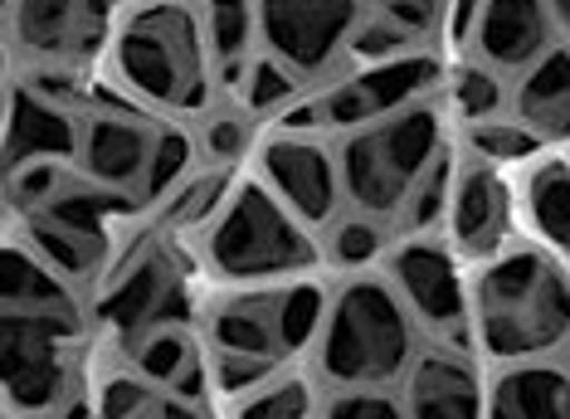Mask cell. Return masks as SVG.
<instances>
[{
    "label": "cell",
    "instance_id": "cell-18",
    "mask_svg": "<svg viewBox=\"0 0 570 419\" xmlns=\"http://www.w3.org/2000/svg\"><path fill=\"white\" fill-rule=\"evenodd\" d=\"M151 133H157V127H151L147 117L98 108L94 117H83L79 162H73V166L83 172L88 186L118 191V195H132V201H137L141 172H147V152H151Z\"/></svg>",
    "mask_w": 570,
    "mask_h": 419
},
{
    "label": "cell",
    "instance_id": "cell-29",
    "mask_svg": "<svg viewBox=\"0 0 570 419\" xmlns=\"http://www.w3.org/2000/svg\"><path fill=\"white\" fill-rule=\"evenodd\" d=\"M235 419H313V381L278 366L254 390H244L235 405Z\"/></svg>",
    "mask_w": 570,
    "mask_h": 419
},
{
    "label": "cell",
    "instance_id": "cell-38",
    "mask_svg": "<svg viewBox=\"0 0 570 419\" xmlns=\"http://www.w3.org/2000/svg\"><path fill=\"white\" fill-rule=\"evenodd\" d=\"M322 419H405L400 396H391V386H356V390H336L322 405Z\"/></svg>",
    "mask_w": 570,
    "mask_h": 419
},
{
    "label": "cell",
    "instance_id": "cell-32",
    "mask_svg": "<svg viewBox=\"0 0 570 419\" xmlns=\"http://www.w3.org/2000/svg\"><path fill=\"white\" fill-rule=\"evenodd\" d=\"M449 103L453 113L463 117V123H488V117H498L508 108V88H502V74H492L488 64L478 59H463L459 69H453V84H449Z\"/></svg>",
    "mask_w": 570,
    "mask_h": 419
},
{
    "label": "cell",
    "instance_id": "cell-5",
    "mask_svg": "<svg viewBox=\"0 0 570 419\" xmlns=\"http://www.w3.org/2000/svg\"><path fill=\"white\" fill-rule=\"evenodd\" d=\"M205 264L225 283H278L317 264L313 230L268 195L258 181H235L205 225Z\"/></svg>",
    "mask_w": 570,
    "mask_h": 419
},
{
    "label": "cell",
    "instance_id": "cell-23",
    "mask_svg": "<svg viewBox=\"0 0 570 419\" xmlns=\"http://www.w3.org/2000/svg\"><path fill=\"white\" fill-rule=\"evenodd\" d=\"M0 312H73V288L30 244H0Z\"/></svg>",
    "mask_w": 570,
    "mask_h": 419
},
{
    "label": "cell",
    "instance_id": "cell-10",
    "mask_svg": "<svg viewBox=\"0 0 570 419\" xmlns=\"http://www.w3.org/2000/svg\"><path fill=\"white\" fill-rule=\"evenodd\" d=\"M439 64L434 55H395L381 64H361L356 74H342L327 94H317L322 133H352V127L381 123L400 108H410L414 98L434 94Z\"/></svg>",
    "mask_w": 570,
    "mask_h": 419
},
{
    "label": "cell",
    "instance_id": "cell-13",
    "mask_svg": "<svg viewBox=\"0 0 570 419\" xmlns=\"http://www.w3.org/2000/svg\"><path fill=\"white\" fill-rule=\"evenodd\" d=\"M449 230V249L463 259H492L502 254L512 234V186L502 181L498 166L463 156L453 162L449 176V201H444V220Z\"/></svg>",
    "mask_w": 570,
    "mask_h": 419
},
{
    "label": "cell",
    "instance_id": "cell-21",
    "mask_svg": "<svg viewBox=\"0 0 570 419\" xmlns=\"http://www.w3.org/2000/svg\"><path fill=\"white\" fill-rule=\"evenodd\" d=\"M205 342H210V351H225V357H254V361L283 366L278 342H274L268 288L219 298V303L210 308V318H205Z\"/></svg>",
    "mask_w": 570,
    "mask_h": 419
},
{
    "label": "cell",
    "instance_id": "cell-1",
    "mask_svg": "<svg viewBox=\"0 0 570 419\" xmlns=\"http://www.w3.org/2000/svg\"><path fill=\"white\" fill-rule=\"evenodd\" d=\"M570 327L566 264L551 249L492 254L469 288V337L492 361L561 357Z\"/></svg>",
    "mask_w": 570,
    "mask_h": 419
},
{
    "label": "cell",
    "instance_id": "cell-42",
    "mask_svg": "<svg viewBox=\"0 0 570 419\" xmlns=\"http://www.w3.org/2000/svg\"><path fill=\"white\" fill-rule=\"evenodd\" d=\"M6 94H10V59H6V45H0V113H6Z\"/></svg>",
    "mask_w": 570,
    "mask_h": 419
},
{
    "label": "cell",
    "instance_id": "cell-40",
    "mask_svg": "<svg viewBox=\"0 0 570 419\" xmlns=\"http://www.w3.org/2000/svg\"><path fill=\"white\" fill-rule=\"evenodd\" d=\"M478 6H483V0H439V25H444V35H449L453 49L469 45L473 20H478Z\"/></svg>",
    "mask_w": 570,
    "mask_h": 419
},
{
    "label": "cell",
    "instance_id": "cell-33",
    "mask_svg": "<svg viewBox=\"0 0 570 419\" xmlns=\"http://www.w3.org/2000/svg\"><path fill=\"white\" fill-rule=\"evenodd\" d=\"M385 244H391V234H385L381 220L356 215V210H346V215H336L332 225H327V249H332V259H336L342 269H352V273H366L375 259L385 254Z\"/></svg>",
    "mask_w": 570,
    "mask_h": 419
},
{
    "label": "cell",
    "instance_id": "cell-7",
    "mask_svg": "<svg viewBox=\"0 0 570 419\" xmlns=\"http://www.w3.org/2000/svg\"><path fill=\"white\" fill-rule=\"evenodd\" d=\"M73 312H0V396L20 415L69 405Z\"/></svg>",
    "mask_w": 570,
    "mask_h": 419
},
{
    "label": "cell",
    "instance_id": "cell-37",
    "mask_svg": "<svg viewBox=\"0 0 570 419\" xmlns=\"http://www.w3.org/2000/svg\"><path fill=\"white\" fill-rule=\"evenodd\" d=\"M83 405H88V419H137V415H147V405H151V386L122 366V371H112L108 381L98 386V396Z\"/></svg>",
    "mask_w": 570,
    "mask_h": 419
},
{
    "label": "cell",
    "instance_id": "cell-31",
    "mask_svg": "<svg viewBox=\"0 0 570 419\" xmlns=\"http://www.w3.org/2000/svg\"><path fill=\"white\" fill-rule=\"evenodd\" d=\"M73 166L69 162H24L16 172H0V186H6V201L20 210V215H40L45 205H55L63 191L73 186Z\"/></svg>",
    "mask_w": 570,
    "mask_h": 419
},
{
    "label": "cell",
    "instance_id": "cell-3",
    "mask_svg": "<svg viewBox=\"0 0 570 419\" xmlns=\"http://www.w3.org/2000/svg\"><path fill=\"white\" fill-rule=\"evenodd\" d=\"M112 69L122 88L166 113L210 108V74L200 20L186 0H147L112 30Z\"/></svg>",
    "mask_w": 570,
    "mask_h": 419
},
{
    "label": "cell",
    "instance_id": "cell-39",
    "mask_svg": "<svg viewBox=\"0 0 570 419\" xmlns=\"http://www.w3.org/2000/svg\"><path fill=\"white\" fill-rule=\"evenodd\" d=\"M278 366L274 361H254V357H225V351H205V376H210V390L215 396H244L254 390L264 376H274Z\"/></svg>",
    "mask_w": 570,
    "mask_h": 419
},
{
    "label": "cell",
    "instance_id": "cell-24",
    "mask_svg": "<svg viewBox=\"0 0 570 419\" xmlns=\"http://www.w3.org/2000/svg\"><path fill=\"white\" fill-rule=\"evenodd\" d=\"M268 312H274L278 357L288 361L317 342L322 318H327V293H322V283H313V279H297L288 288H268Z\"/></svg>",
    "mask_w": 570,
    "mask_h": 419
},
{
    "label": "cell",
    "instance_id": "cell-12",
    "mask_svg": "<svg viewBox=\"0 0 570 419\" xmlns=\"http://www.w3.org/2000/svg\"><path fill=\"white\" fill-rule=\"evenodd\" d=\"M186 312H190V303H186L180 269L157 244H141V254L127 259L98 298V318L122 337V347L147 332V327L186 322Z\"/></svg>",
    "mask_w": 570,
    "mask_h": 419
},
{
    "label": "cell",
    "instance_id": "cell-6",
    "mask_svg": "<svg viewBox=\"0 0 570 419\" xmlns=\"http://www.w3.org/2000/svg\"><path fill=\"white\" fill-rule=\"evenodd\" d=\"M385 283L405 303L414 332H424L434 347L469 342V283L459 273V259L434 234H400L385 244Z\"/></svg>",
    "mask_w": 570,
    "mask_h": 419
},
{
    "label": "cell",
    "instance_id": "cell-44",
    "mask_svg": "<svg viewBox=\"0 0 570 419\" xmlns=\"http://www.w3.org/2000/svg\"><path fill=\"white\" fill-rule=\"evenodd\" d=\"M10 16V0H0V20H6Z\"/></svg>",
    "mask_w": 570,
    "mask_h": 419
},
{
    "label": "cell",
    "instance_id": "cell-43",
    "mask_svg": "<svg viewBox=\"0 0 570 419\" xmlns=\"http://www.w3.org/2000/svg\"><path fill=\"white\" fill-rule=\"evenodd\" d=\"M547 10L556 16V25H561V30H566V10H570V0H547Z\"/></svg>",
    "mask_w": 570,
    "mask_h": 419
},
{
    "label": "cell",
    "instance_id": "cell-34",
    "mask_svg": "<svg viewBox=\"0 0 570 419\" xmlns=\"http://www.w3.org/2000/svg\"><path fill=\"white\" fill-rule=\"evenodd\" d=\"M541 142L537 133H527L522 123H498V117H488V123H473L469 127V156H478V162L488 166H522L531 162V156H541Z\"/></svg>",
    "mask_w": 570,
    "mask_h": 419
},
{
    "label": "cell",
    "instance_id": "cell-27",
    "mask_svg": "<svg viewBox=\"0 0 570 419\" xmlns=\"http://www.w3.org/2000/svg\"><path fill=\"white\" fill-rule=\"evenodd\" d=\"M200 166V152H196V133L186 127H157L151 133V152H147V172H141V186H137V201H166L180 181Z\"/></svg>",
    "mask_w": 570,
    "mask_h": 419
},
{
    "label": "cell",
    "instance_id": "cell-8",
    "mask_svg": "<svg viewBox=\"0 0 570 419\" xmlns=\"http://www.w3.org/2000/svg\"><path fill=\"white\" fill-rule=\"evenodd\" d=\"M137 210L132 195L98 191L88 181H73L55 205L40 215H24V244L59 273L63 283H88L108 264V220Z\"/></svg>",
    "mask_w": 570,
    "mask_h": 419
},
{
    "label": "cell",
    "instance_id": "cell-25",
    "mask_svg": "<svg viewBox=\"0 0 570 419\" xmlns=\"http://www.w3.org/2000/svg\"><path fill=\"white\" fill-rule=\"evenodd\" d=\"M200 357V342L190 337L186 322H166V327H147L141 337L127 342V371L141 376L151 390H166Z\"/></svg>",
    "mask_w": 570,
    "mask_h": 419
},
{
    "label": "cell",
    "instance_id": "cell-30",
    "mask_svg": "<svg viewBox=\"0 0 570 419\" xmlns=\"http://www.w3.org/2000/svg\"><path fill=\"white\" fill-rule=\"evenodd\" d=\"M239 98L249 117H278L293 98H303V78L288 64H278L274 55H254L239 69Z\"/></svg>",
    "mask_w": 570,
    "mask_h": 419
},
{
    "label": "cell",
    "instance_id": "cell-45",
    "mask_svg": "<svg viewBox=\"0 0 570 419\" xmlns=\"http://www.w3.org/2000/svg\"><path fill=\"white\" fill-rule=\"evenodd\" d=\"M137 419H147V415H137Z\"/></svg>",
    "mask_w": 570,
    "mask_h": 419
},
{
    "label": "cell",
    "instance_id": "cell-16",
    "mask_svg": "<svg viewBox=\"0 0 570 419\" xmlns=\"http://www.w3.org/2000/svg\"><path fill=\"white\" fill-rule=\"evenodd\" d=\"M566 30L556 25L547 0H483L473 20V59L492 74H522L531 59H541L551 45H561Z\"/></svg>",
    "mask_w": 570,
    "mask_h": 419
},
{
    "label": "cell",
    "instance_id": "cell-14",
    "mask_svg": "<svg viewBox=\"0 0 570 419\" xmlns=\"http://www.w3.org/2000/svg\"><path fill=\"white\" fill-rule=\"evenodd\" d=\"M83 117L63 98L35 84H10L6 113H0V172H16L24 162H79Z\"/></svg>",
    "mask_w": 570,
    "mask_h": 419
},
{
    "label": "cell",
    "instance_id": "cell-2",
    "mask_svg": "<svg viewBox=\"0 0 570 419\" xmlns=\"http://www.w3.org/2000/svg\"><path fill=\"white\" fill-rule=\"evenodd\" d=\"M313 351L317 376L332 390L395 386L420 351V332L395 288L385 283V273H356L327 298V318H322Z\"/></svg>",
    "mask_w": 570,
    "mask_h": 419
},
{
    "label": "cell",
    "instance_id": "cell-41",
    "mask_svg": "<svg viewBox=\"0 0 570 419\" xmlns=\"http://www.w3.org/2000/svg\"><path fill=\"white\" fill-rule=\"evenodd\" d=\"M147 419H215V415H205V405H196V400L151 396V405H147Z\"/></svg>",
    "mask_w": 570,
    "mask_h": 419
},
{
    "label": "cell",
    "instance_id": "cell-20",
    "mask_svg": "<svg viewBox=\"0 0 570 419\" xmlns=\"http://www.w3.org/2000/svg\"><path fill=\"white\" fill-rule=\"evenodd\" d=\"M517 123L527 127V133H537L541 142H551V147H561L566 142V127H570V49L566 39L561 45H551L541 59H531L522 78H517V88L508 94Z\"/></svg>",
    "mask_w": 570,
    "mask_h": 419
},
{
    "label": "cell",
    "instance_id": "cell-35",
    "mask_svg": "<svg viewBox=\"0 0 570 419\" xmlns=\"http://www.w3.org/2000/svg\"><path fill=\"white\" fill-rule=\"evenodd\" d=\"M449 176H453V156L439 152V162L414 181V191L400 205V234H430L444 220V201H449Z\"/></svg>",
    "mask_w": 570,
    "mask_h": 419
},
{
    "label": "cell",
    "instance_id": "cell-36",
    "mask_svg": "<svg viewBox=\"0 0 570 419\" xmlns=\"http://www.w3.org/2000/svg\"><path fill=\"white\" fill-rule=\"evenodd\" d=\"M254 142V117L249 113H210L205 117V127L196 133V152L205 166H235V156Z\"/></svg>",
    "mask_w": 570,
    "mask_h": 419
},
{
    "label": "cell",
    "instance_id": "cell-9",
    "mask_svg": "<svg viewBox=\"0 0 570 419\" xmlns=\"http://www.w3.org/2000/svg\"><path fill=\"white\" fill-rule=\"evenodd\" d=\"M361 16L366 0H254V39L307 84L342 64Z\"/></svg>",
    "mask_w": 570,
    "mask_h": 419
},
{
    "label": "cell",
    "instance_id": "cell-26",
    "mask_svg": "<svg viewBox=\"0 0 570 419\" xmlns=\"http://www.w3.org/2000/svg\"><path fill=\"white\" fill-rule=\"evenodd\" d=\"M196 20H200L205 55H210L215 69L239 74L254 45V0H205L196 10Z\"/></svg>",
    "mask_w": 570,
    "mask_h": 419
},
{
    "label": "cell",
    "instance_id": "cell-11",
    "mask_svg": "<svg viewBox=\"0 0 570 419\" xmlns=\"http://www.w3.org/2000/svg\"><path fill=\"white\" fill-rule=\"evenodd\" d=\"M258 186L288 210L303 230H327L342 215V181L336 156L317 137L274 133L258 147Z\"/></svg>",
    "mask_w": 570,
    "mask_h": 419
},
{
    "label": "cell",
    "instance_id": "cell-15",
    "mask_svg": "<svg viewBox=\"0 0 570 419\" xmlns=\"http://www.w3.org/2000/svg\"><path fill=\"white\" fill-rule=\"evenodd\" d=\"M10 30L45 64L88 59L112 35V0H10Z\"/></svg>",
    "mask_w": 570,
    "mask_h": 419
},
{
    "label": "cell",
    "instance_id": "cell-4",
    "mask_svg": "<svg viewBox=\"0 0 570 419\" xmlns=\"http://www.w3.org/2000/svg\"><path fill=\"white\" fill-rule=\"evenodd\" d=\"M444 152V113L439 103L424 94L414 98L410 108H400L381 123L352 127L336 147V181H342V201L356 210V215L371 220H395L405 195L414 191L430 166Z\"/></svg>",
    "mask_w": 570,
    "mask_h": 419
},
{
    "label": "cell",
    "instance_id": "cell-28",
    "mask_svg": "<svg viewBox=\"0 0 570 419\" xmlns=\"http://www.w3.org/2000/svg\"><path fill=\"white\" fill-rule=\"evenodd\" d=\"M229 186H235V172H229V166H196V172L161 201L166 225L171 230H205L215 220V210L225 205Z\"/></svg>",
    "mask_w": 570,
    "mask_h": 419
},
{
    "label": "cell",
    "instance_id": "cell-19",
    "mask_svg": "<svg viewBox=\"0 0 570 419\" xmlns=\"http://www.w3.org/2000/svg\"><path fill=\"white\" fill-rule=\"evenodd\" d=\"M483 419H570V376L561 357L508 361L483 390Z\"/></svg>",
    "mask_w": 570,
    "mask_h": 419
},
{
    "label": "cell",
    "instance_id": "cell-22",
    "mask_svg": "<svg viewBox=\"0 0 570 419\" xmlns=\"http://www.w3.org/2000/svg\"><path fill=\"white\" fill-rule=\"evenodd\" d=\"M522 220L527 230L541 240V249L566 254L570 244V176H566V156H531L527 181H522Z\"/></svg>",
    "mask_w": 570,
    "mask_h": 419
},
{
    "label": "cell",
    "instance_id": "cell-17",
    "mask_svg": "<svg viewBox=\"0 0 570 419\" xmlns=\"http://www.w3.org/2000/svg\"><path fill=\"white\" fill-rule=\"evenodd\" d=\"M400 386L405 419H483V376L459 347H420Z\"/></svg>",
    "mask_w": 570,
    "mask_h": 419
}]
</instances>
